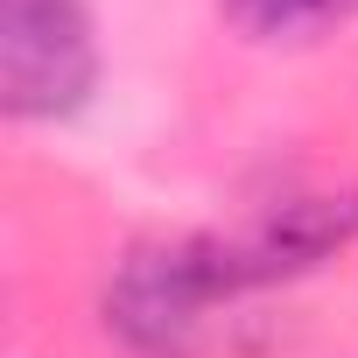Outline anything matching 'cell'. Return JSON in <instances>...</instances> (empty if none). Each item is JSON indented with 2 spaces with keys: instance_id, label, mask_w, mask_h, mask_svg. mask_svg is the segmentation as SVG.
Segmentation results:
<instances>
[{
  "instance_id": "cell-1",
  "label": "cell",
  "mask_w": 358,
  "mask_h": 358,
  "mask_svg": "<svg viewBox=\"0 0 358 358\" xmlns=\"http://www.w3.org/2000/svg\"><path fill=\"white\" fill-rule=\"evenodd\" d=\"M99 85V36L85 0H0V106L15 120H64Z\"/></svg>"
},
{
  "instance_id": "cell-2",
  "label": "cell",
  "mask_w": 358,
  "mask_h": 358,
  "mask_svg": "<svg viewBox=\"0 0 358 358\" xmlns=\"http://www.w3.org/2000/svg\"><path fill=\"white\" fill-rule=\"evenodd\" d=\"M225 15L260 43H309L358 15V0H225Z\"/></svg>"
}]
</instances>
